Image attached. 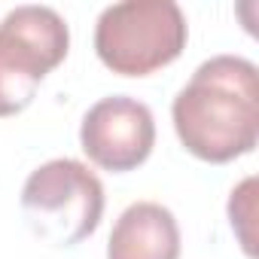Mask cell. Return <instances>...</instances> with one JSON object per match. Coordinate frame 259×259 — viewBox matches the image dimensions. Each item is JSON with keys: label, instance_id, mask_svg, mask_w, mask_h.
Listing matches in <instances>:
<instances>
[{"label": "cell", "instance_id": "obj_3", "mask_svg": "<svg viewBox=\"0 0 259 259\" xmlns=\"http://www.w3.org/2000/svg\"><path fill=\"white\" fill-rule=\"evenodd\" d=\"M22 213L37 238L55 247H73L101 226L104 186L89 165L52 159L25 180Z\"/></svg>", "mask_w": 259, "mask_h": 259}, {"label": "cell", "instance_id": "obj_2", "mask_svg": "<svg viewBox=\"0 0 259 259\" xmlns=\"http://www.w3.org/2000/svg\"><path fill=\"white\" fill-rule=\"evenodd\" d=\"M189 25L174 0H125L98 16L95 52L119 76H150L186 49Z\"/></svg>", "mask_w": 259, "mask_h": 259}, {"label": "cell", "instance_id": "obj_7", "mask_svg": "<svg viewBox=\"0 0 259 259\" xmlns=\"http://www.w3.org/2000/svg\"><path fill=\"white\" fill-rule=\"evenodd\" d=\"M253 189H256V180L247 177L229 198V217H232V229L238 232L241 238V247L247 256H256V247H253V235L247 232V226L253 223Z\"/></svg>", "mask_w": 259, "mask_h": 259}, {"label": "cell", "instance_id": "obj_1", "mask_svg": "<svg viewBox=\"0 0 259 259\" xmlns=\"http://www.w3.org/2000/svg\"><path fill=\"white\" fill-rule=\"evenodd\" d=\"M174 132L186 153L226 165L253 153L259 141V73L241 55H213L177 92Z\"/></svg>", "mask_w": 259, "mask_h": 259}, {"label": "cell", "instance_id": "obj_5", "mask_svg": "<svg viewBox=\"0 0 259 259\" xmlns=\"http://www.w3.org/2000/svg\"><path fill=\"white\" fill-rule=\"evenodd\" d=\"M79 147L104 171L125 174L141 168L156 147L153 110L128 95L101 98L82 116Z\"/></svg>", "mask_w": 259, "mask_h": 259}, {"label": "cell", "instance_id": "obj_6", "mask_svg": "<svg viewBox=\"0 0 259 259\" xmlns=\"http://www.w3.org/2000/svg\"><path fill=\"white\" fill-rule=\"evenodd\" d=\"M107 259H180V226L156 201L125 207L110 232Z\"/></svg>", "mask_w": 259, "mask_h": 259}, {"label": "cell", "instance_id": "obj_4", "mask_svg": "<svg viewBox=\"0 0 259 259\" xmlns=\"http://www.w3.org/2000/svg\"><path fill=\"white\" fill-rule=\"evenodd\" d=\"M70 49L67 22L52 7L25 4L0 22V119L22 113L46 73H52Z\"/></svg>", "mask_w": 259, "mask_h": 259}]
</instances>
